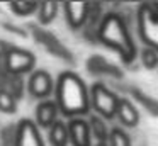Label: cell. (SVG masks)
<instances>
[{"instance_id":"7402d4cb","label":"cell","mask_w":158,"mask_h":146,"mask_svg":"<svg viewBox=\"0 0 158 146\" xmlns=\"http://www.w3.org/2000/svg\"><path fill=\"white\" fill-rule=\"evenodd\" d=\"M15 127L17 126L10 124L0 131V136H2L0 143H2V146H15Z\"/></svg>"},{"instance_id":"8992f818","label":"cell","mask_w":158,"mask_h":146,"mask_svg":"<svg viewBox=\"0 0 158 146\" xmlns=\"http://www.w3.org/2000/svg\"><path fill=\"white\" fill-rule=\"evenodd\" d=\"M27 92L31 97L46 100L49 95L55 92V81L53 77L46 70H34L29 75L27 80Z\"/></svg>"},{"instance_id":"277c9868","label":"cell","mask_w":158,"mask_h":146,"mask_svg":"<svg viewBox=\"0 0 158 146\" xmlns=\"http://www.w3.org/2000/svg\"><path fill=\"white\" fill-rule=\"evenodd\" d=\"M138 31L144 46L158 51V10L153 3H141L138 7Z\"/></svg>"},{"instance_id":"2e32d148","label":"cell","mask_w":158,"mask_h":146,"mask_svg":"<svg viewBox=\"0 0 158 146\" xmlns=\"http://www.w3.org/2000/svg\"><path fill=\"white\" fill-rule=\"evenodd\" d=\"M89 126H90V132H92V138L95 139V143H107L110 129L107 127L106 119L99 117L97 114H90L89 115Z\"/></svg>"},{"instance_id":"e0dca14e","label":"cell","mask_w":158,"mask_h":146,"mask_svg":"<svg viewBox=\"0 0 158 146\" xmlns=\"http://www.w3.org/2000/svg\"><path fill=\"white\" fill-rule=\"evenodd\" d=\"M58 9H60V5H58L56 2H41V3L38 5V10H36L39 24H43V26H48V24H51L53 20L56 19Z\"/></svg>"},{"instance_id":"30bf717a","label":"cell","mask_w":158,"mask_h":146,"mask_svg":"<svg viewBox=\"0 0 158 146\" xmlns=\"http://www.w3.org/2000/svg\"><path fill=\"white\" fill-rule=\"evenodd\" d=\"M34 36L38 37L39 41H41V44L46 48V49L49 51V53H53L55 56L61 58V60L68 61V63H73L75 61V58H73L72 51L66 49L65 46H63L61 43H60V39L56 36H53L51 32H46V31H41V29H36L34 31Z\"/></svg>"},{"instance_id":"44dd1931","label":"cell","mask_w":158,"mask_h":146,"mask_svg":"<svg viewBox=\"0 0 158 146\" xmlns=\"http://www.w3.org/2000/svg\"><path fill=\"white\" fill-rule=\"evenodd\" d=\"M38 2H10L9 7L10 10L19 17H26V15H31L38 10Z\"/></svg>"},{"instance_id":"9a60e30c","label":"cell","mask_w":158,"mask_h":146,"mask_svg":"<svg viewBox=\"0 0 158 146\" xmlns=\"http://www.w3.org/2000/svg\"><path fill=\"white\" fill-rule=\"evenodd\" d=\"M129 95L144 109V111H148L151 115L158 117V100L156 98H153L151 95H148L146 92H143L138 87H129Z\"/></svg>"},{"instance_id":"ffe728a7","label":"cell","mask_w":158,"mask_h":146,"mask_svg":"<svg viewBox=\"0 0 158 146\" xmlns=\"http://www.w3.org/2000/svg\"><path fill=\"white\" fill-rule=\"evenodd\" d=\"M139 61L146 70H155L158 68V51L153 49V48H141L139 51Z\"/></svg>"},{"instance_id":"603a6c76","label":"cell","mask_w":158,"mask_h":146,"mask_svg":"<svg viewBox=\"0 0 158 146\" xmlns=\"http://www.w3.org/2000/svg\"><path fill=\"white\" fill-rule=\"evenodd\" d=\"M10 49H12V46L7 44V41H0V60H4Z\"/></svg>"},{"instance_id":"7c38bea8","label":"cell","mask_w":158,"mask_h":146,"mask_svg":"<svg viewBox=\"0 0 158 146\" xmlns=\"http://www.w3.org/2000/svg\"><path fill=\"white\" fill-rule=\"evenodd\" d=\"M116 117L124 127H136L139 124V111L134 105V102L127 97H119Z\"/></svg>"},{"instance_id":"52a82bcc","label":"cell","mask_w":158,"mask_h":146,"mask_svg":"<svg viewBox=\"0 0 158 146\" xmlns=\"http://www.w3.org/2000/svg\"><path fill=\"white\" fill-rule=\"evenodd\" d=\"M15 126V146H44L39 127L32 119H21Z\"/></svg>"},{"instance_id":"6da1fadb","label":"cell","mask_w":158,"mask_h":146,"mask_svg":"<svg viewBox=\"0 0 158 146\" xmlns=\"http://www.w3.org/2000/svg\"><path fill=\"white\" fill-rule=\"evenodd\" d=\"M55 102L65 117H83L90 112V88L77 73L63 71L55 81Z\"/></svg>"},{"instance_id":"484cf974","label":"cell","mask_w":158,"mask_h":146,"mask_svg":"<svg viewBox=\"0 0 158 146\" xmlns=\"http://www.w3.org/2000/svg\"><path fill=\"white\" fill-rule=\"evenodd\" d=\"M153 7H155V9L158 10V2H155V3H153Z\"/></svg>"},{"instance_id":"5bb4252c","label":"cell","mask_w":158,"mask_h":146,"mask_svg":"<svg viewBox=\"0 0 158 146\" xmlns=\"http://www.w3.org/2000/svg\"><path fill=\"white\" fill-rule=\"evenodd\" d=\"M48 138H49L51 146H68L70 136H68V126H66V122L58 119L48 129Z\"/></svg>"},{"instance_id":"ba28073f","label":"cell","mask_w":158,"mask_h":146,"mask_svg":"<svg viewBox=\"0 0 158 146\" xmlns=\"http://www.w3.org/2000/svg\"><path fill=\"white\" fill-rule=\"evenodd\" d=\"M63 10H65V17H66L68 26L73 31H78L83 26H87L89 12H90V2H65L63 3Z\"/></svg>"},{"instance_id":"4fadbf2b","label":"cell","mask_w":158,"mask_h":146,"mask_svg":"<svg viewBox=\"0 0 158 146\" xmlns=\"http://www.w3.org/2000/svg\"><path fill=\"white\" fill-rule=\"evenodd\" d=\"M87 68H89L92 73L107 75V77L117 78V80L124 78V71L121 70L117 65H114V63H110V61H107L106 58L99 56V54H94V56L90 58L89 61H87Z\"/></svg>"},{"instance_id":"cb8c5ba5","label":"cell","mask_w":158,"mask_h":146,"mask_svg":"<svg viewBox=\"0 0 158 146\" xmlns=\"http://www.w3.org/2000/svg\"><path fill=\"white\" fill-rule=\"evenodd\" d=\"M2 26H4V27H7V31H9V32H17V34H21V36H26V32H24V31H19V27L12 26V24H9V22H4Z\"/></svg>"},{"instance_id":"7a4b0ae2","label":"cell","mask_w":158,"mask_h":146,"mask_svg":"<svg viewBox=\"0 0 158 146\" xmlns=\"http://www.w3.org/2000/svg\"><path fill=\"white\" fill-rule=\"evenodd\" d=\"M97 39L104 46L114 49L126 65H131L138 56V48L133 41L126 20L117 12L104 14L97 29Z\"/></svg>"},{"instance_id":"d4e9b609","label":"cell","mask_w":158,"mask_h":146,"mask_svg":"<svg viewBox=\"0 0 158 146\" xmlns=\"http://www.w3.org/2000/svg\"><path fill=\"white\" fill-rule=\"evenodd\" d=\"M94 146H107V143H95Z\"/></svg>"},{"instance_id":"8fae6325","label":"cell","mask_w":158,"mask_h":146,"mask_svg":"<svg viewBox=\"0 0 158 146\" xmlns=\"http://www.w3.org/2000/svg\"><path fill=\"white\" fill-rule=\"evenodd\" d=\"M58 115H60V109L58 104L51 98H46V100H41L36 107V124L38 127L43 129H49L56 121H58Z\"/></svg>"},{"instance_id":"3957f363","label":"cell","mask_w":158,"mask_h":146,"mask_svg":"<svg viewBox=\"0 0 158 146\" xmlns=\"http://www.w3.org/2000/svg\"><path fill=\"white\" fill-rule=\"evenodd\" d=\"M119 104V95H116L102 81H95L90 87V109L102 119H114Z\"/></svg>"},{"instance_id":"5b68a950","label":"cell","mask_w":158,"mask_h":146,"mask_svg":"<svg viewBox=\"0 0 158 146\" xmlns=\"http://www.w3.org/2000/svg\"><path fill=\"white\" fill-rule=\"evenodd\" d=\"M36 66V56L32 51L12 46V49L4 58V68L10 77H22L26 73H32Z\"/></svg>"},{"instance_id":"d6986e66","label":"cell","mask_w":158,"mask_h":146,"mask_svg":"<svg viewBox=\"0 0 158 146\" xmlns=\"http://www.w3.org/2000/svg\"><path fill=\"white\" fill-rule=\"evenodd\" d=\"M15 111H17V98L7 88H0V112L14 114Z\"/></svg>"},{"instance_id":"9c48e42d","label":"cell","mask_w":158,"mask_h":146,"mask_svg":"<svg viewBox=\"0 0 158 146\" xmlns=\"http://www.w3.org/2000/svg\"><path fill=\"white\" fill-rule=\"evenodd\" d=\"M68 126V136L70 143L73 146H94L92 143V132H90L89 121L83 117H75L66 122Z\"/></svg>"},{"instance_id":"ac0fdd59","label":"cell","mask_w":158,"mask_h":146,"mask_svg":"<svg viewBox=\"0 0 158 146\" xmlns=\"http://www.w3.org/2000/svg\"><path fill=\"white\" fill-rule=\"evenodd\" d=\"M107 146H133V143H131L129 134L123 127L116 126V127H110V131H109Z\"/></svg>"}]
</instances>
